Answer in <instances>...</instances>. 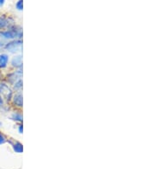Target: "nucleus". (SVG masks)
<instances>
[{"mask_svg": "<svg viewBox=\"0 0 154 169\" xmlns=\"http://www.w3.org/2000/svg\"><path fill=\"white\" fill-rule=\"evenodd\" d=\"M0 35L2 36V38H4L5 40H13L15 39L16 37H19L21 35V32H18L17 30H9L6 32L0 33Z\"/></svg>", "mask_w": 154, "mask_h": 169, "instance_id": "nucleus-1", "label": "nucleus"}, {"mask_svg": "<svg viewBox=\"0 0 154 169\" xmlns=\"http://www.w3.org/2000/svg\"><path fill=\"white\" fill-rule=\"evenodd\" d=\"M5 48L7 50H9L10 52H15L18 51L21 49V41H14L7 44Z\"/></svg>", "mask_w": 154, "mask_h": 169, "instance_id": "nucleus-2", "label": "nucleus"}, {"mask_svg": "<svg viewBox=\"0 0 154 169\" xmlns=\"http://www.w3.org/2000/svg\"><path fill=\"white\" fill-rule=\"evenodd\" d=\"M8 61H9V57L8 56L5 54H2L0 55V68H5L7 64H8Z\"/></svg>", "mask_w": 154, "mask_h": 169, "instance_id": "nucleus-3", "label": "nucleus"}, {"mask_svg": "<svg viewBox=\"0 0 154 169\" xmlns=\"http://www.w3.org/2000/svg\"><path fill=\"white\" fill-rule=\"evenodd\" d=\"M10 24V20L5 17H0V29L5 28Z\"/></svg>", "mask_w": 154, "mask_h": 169, "instance_id": "nucleus-4", "label": "nucleus"}, {"mask_svg": "<svg viewBox=\"0 0 154 169\" xmlns=\"http://www.w3.org/2000/svg\"><path fill=\"white\" fill-rule=\"evenodd\" d=\"M12 64L15 67H21L22 64V60H21V56H16L14 59L12 60Z\"/></svg>", "mask_w": 154, "mask_h": 169, "instance_id": "nucleus-5", "label": "nucleus"}, {"mask_svg": "<svg viewBox=\"0 0 154 169\" xmlns=\"http://www.w3.org/2000/svg\"><path fill=\"white\" fill-rule=\"evenodd\" d=\"M1 93H3V94L5 95L8 99L10 98V95H11V92H10V90L9 89V87L7 86V87H6V91H5V87H4V84L1 85Z\"/></svg>", "mask_w": 154, "mask_h": 169, "instance_id": "nucleus-6", "label": "nucleus"}, {"mask_svg": "<svg viewBox=\"0 0 154 169\" xmlns=\"http://www.w3.org/2000/svg\"><path fill=\"white\" fill-rule=\"evenodd\" d=\"M14 102L15 104H17L18 106H22V96L21 94L15 95Z\"/></svg>", "mask_w": 154, "mask_h": 169, "instance_id": "nucleus-7", "label": "nucleus"}, {"mask_svg": "<svg viewBox=\"0 0 154 169\" xmlns=\"http://www.w3.org/2000/svg\"><path fill=\"white\" fill-rule=\"evenodd\" d=\"M14 150H15V152H17V153H21V152H22V150H23L22 145H21L20 143H16V144L14 145Z\"/></svg>", "mask_w": 154, "mask_h": 169, "instance_id": "nucleus-8", "label": "nucleus"}, {"mask_svg": "<svg viewBox=\"0 0 154 169\" xmlns=\"http://www.w3.org/2000/svg\"><path fill=\"white\" fill-rule=\"evenodd\" d=\"M23 0H19L18 2H17V4H16V8H17V10H22V8H23Z\"/></svg>", "mask_w": 154, "mask_h": 169, "instance_id": "nucleus-9", "label": "nucleus"}, {"mask_svg": "<svg viewBox=\"0 0 154 169\" xmlns=\"http://www.w3.org/2000/svg\"><path fill=\"white\" fill-rule=\"evenodd\" d=\"M5 142V138L4 135L2 134V133H0V144H4Z\"/></svg>", "mask_w": 154, "mask_h": 169, "instance_id": "nucleus-10", "label": "nucleus"}, {"mask_svg": "<svg viewBox=\"0 0 154 169\" xmlns=\"http://www.w3.org/2000/svg\"><path fill=\"white\" fill-rule=\"evenodd\" d=\"M13 118H15V119L14 120H22V117H21V115H20V114H14L13 115Z\"/></svg>", "mask_w": 154, "mask_h": 169, "instance_id": "nucleus-11", "label": "nucleus"}, {"mask_svg": "<svg viewBox=\"0 0 154 169\" xmlns=\"http://www.w3.org/2000/svg\"><path fill=\"white\" fill-rule=\"evenodd\" d=\"M4 3H5V0H0V6L4 5Z\"/></svg>", "mask_w": 154, "mask_h": 169, "instance_id": "nucleus-12", "label": "nucleus"}, {"mask_svg": "<svg viewBox=\"0 0 154 169\" xmlns=\"http://www.w3.org/2000/svg\"><path fill=\"white\" fill-rule=\"evenodd\" d=\"M3 104V100H2V97H0V106Z\"/></svg>", "mask_w": 154, "mask_h": 169, "instance_id": "nucleus-13", "label": "nucleus"}, {"mask_svg": "<svg viewBox=\"0 0 154 169\" xmlns=\"http://www.w3.org/2000/svg\"><path fill=\"white\" fill-rule=\"evenodd\" d=\"M19 131H20V132H22V126H20V129H19Z\"/></svg>", "mask_w": 154, "mask_h": 169, "instance_id": "nucleus-14", "label": "nucleus"}, {"mask_svg": "<svg viewBox=\"0 0 154 169\" xmlns=\"http://www.w3.org/2000/svg\"><path fill=\"white\" fill-rule=\"evenodd\" d=\"M0 125H1V123H0Z\"/></svg>", "mask_w": 154, "mask_h": 169, "instance_id": "nucleus-15", "label": "nucleus"}]
</instances>
